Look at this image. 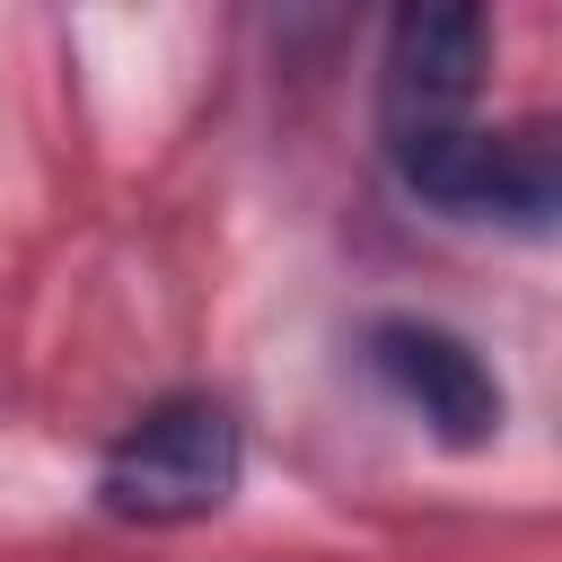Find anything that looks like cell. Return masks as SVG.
Wrapping results in <instances>:
<instances>
[{
    "instance_id": "1",
    "label": "cell",
    "mask_w": 562,
    "mask_h": 562,
    "mask_svg": "<svg viewBox=\"0 0 562 562\" xmlns=\"http://www.w3.org/2000/svg\"><path fill=\"white\" fill-rule=\"evenodd\" d=\"M395 184L465 228L553 237L562 228V123H501L483 132L474 105L448 114H378Z\"/></svg>"
},
{
    "instance_id": "2",
    "label": "cell",
    "mask_w": 562,
    "mask_h": 562,
    "mask_svg": "<svg viewBox=\"0 0 562 562\" xmlns=\"http://www.w3.org/2000/svg\"><path fill=\"white\" fill-rule=\"evenodd\" d=\"M246 430L220 395H158L97 465V501L132 527H193L237 501Z\"/></svg>"
},
{
    "instance_id": "3",
    "label": "cell",
    "mask_w": 562,
    "mask_h": 562,
    "mask_svg": "<svg viewBox=\"0 0 562 562\" xmlns=\"http://www.w3.org/2000/svg\"><path fill=\"white\" fill-rule=\"evenodd\" d=\"M369 369L386 378L395 404H413L448 448H483L501 430V378L483 369V351L448 325H422V316H378L369 334Z\"/></svg>"
}]
</instances>
